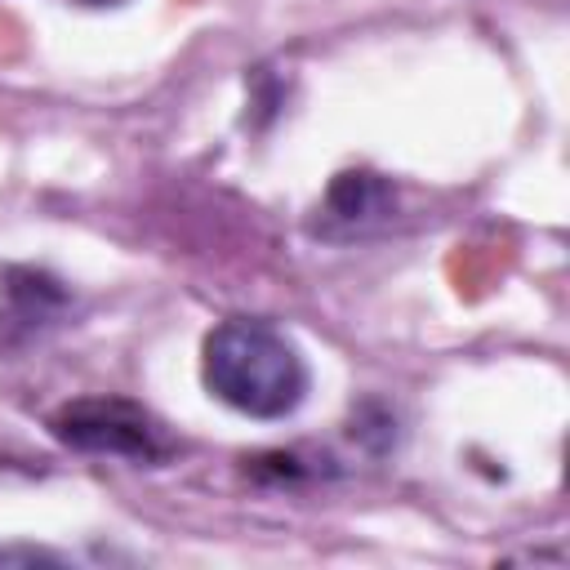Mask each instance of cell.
Here are the masks:
<instances>
[{
  "label": "cell",
  "instance_id": "6da1fadb",
  "mask_svg": "<svg viewBox=\"0 0 570 570\" xmlns=\"http://www.w3.org/2000/svg\"><path fill=\"white\" fill-rule=\"evenodd\" d=\"M200 379L214 401L245 419H285L307 396V361L272 321L227 316L205 334Z\"/></svg>",
  "mask_w": 570,
  "mask_h": 570
},
{
  "label": "cell",
  "instance_id": "7a4b0ae2",
  "mask_svg": "<svg viewBox=\"0 0 570 570\" xmlns=\"http://www.w3.org/2000/svg\"><path fill=\"white\" fill-rule=\"evenodd\" d=\"M49 432L58 445L102 459L160 463L169 454V436L151 410L129 396H76L49 414Z\"/></svg>",
  "mask_w": 570,
  "mask_h": 570
},
{
  "label": "cell",
  "instance_id": "3957f363",
  "mask_svg": "<svg viewBox=\"0 0 570 570\" xmlns=\"http://www.w3.org/2000/svg\"><path fill=\"white\" fill-rule=\"evenodd\" d=\"M392 214H396V187L383 174L343 169L325 187V196L312 214V232L321 240H361L370 232H383L392 223Z\"/></svg>",
  "mask_w": 570,
  "mask_h": 570
},
{
  "label": "cell",
  "instance_id": "277c9868",
  "mask_svg": "<svg viewBox=\"0 0 570 570\" xmlns=\"http://www.w3.org/2000/svg\"><path fill=\"white\" fill-rule=\"evenodd\" d=\"M67 303H71V294L49 272L9 267L0 276V347H22V343L40 338L45 330H53L62 321Z\"/></svg>",
  "mask_w": 570,
  "mask_h": 570
},
{
  "label": "cell",
  "instance_id": "5b68a950",
  "mask_svg": "<svg viewBox=\"0 0 570 570\" xmlns=\"http://www.w3.org/2000/svg\"><path fill=\"white\" fill-rule=\"evenodd\" d=\"M9 561H27V566H40V561H58L53 552H45V548H0V566H9Z\"/></svg>",
  "mask_w": 570,
  "mask_h": 570
},
{
  "label": "cell",
  "instance_id": "8992f818",
  "mask_svg": "<svg viewBox=\"0 0 570 570\" xmlns=\"http://www.w3.org/2000/svg\"><path fill=\"white\" fill-rule=\"evenodd\" d=\"M76 4H120V0H76Z\"/></svg>",
  "mask_w": 570,
  "mask_h": 570
}]
</instances>
